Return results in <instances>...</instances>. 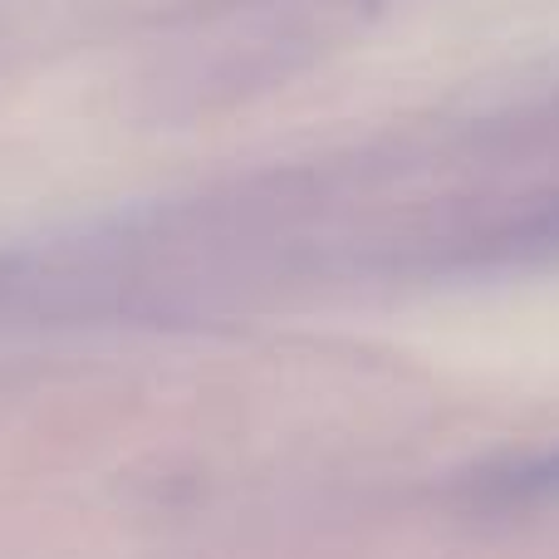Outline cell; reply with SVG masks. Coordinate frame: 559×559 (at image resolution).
I'll list each match as a JSON object with an SVG mask.
<instances>
[{"label":"cell","mask_w":559,"mask_h":559,"mask_svg":"<svg viewBox=\"0 0 559 559\" xmlns=\"http://www.w3.org/2000/svg\"><path fill=\"white\" fill-rule=\"evenodd\" d=\"M486 496L496 506H559V452L531 456V462L491 476Z\"/></svg>","instance_id":"cell-1"}]
</instances>
